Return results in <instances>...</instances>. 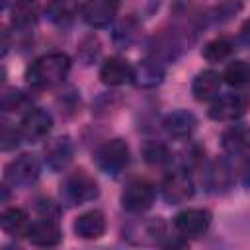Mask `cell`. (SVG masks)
<instances>
[{"label":"cell","instance_id":"cell-1","mask_svg":"<svg viewBox=\"0 0 250 250\" xmlns=\"http://www.w3.org/2000/svg\"><path fill=\"white\" fill-rule=\"evenodd\" d=\"M70 70V59L66 53H47L41 55L39 59H35L27 70H25V82L35 88V90H43V88H51L59 82H62L66 78Z\"/></svg>","mask_w":250,"mask_h":250},{"label":"cell","instance_id":"cell-2","mask_svg":"<svg viewBox=\"0 0 250 250\" xmlns=\"http://www.w3.org/2000/svg\"><path fill=\"white\" fill-rule=\"evenodd\" d=\"M62 197L70 203H86L98 197L100 189L98 184L94 180V176H90L84 168H78L74 172H70L62 184Z\"/></svg>","mask_w":250,"mask_h":250},{"label":"cell","instance_id":"cell-3","mask_svg":"<svg viewBox=\"0 0 250 250\" xmlns=\"http://www.w3.org/2000/svg\"><path fill=\"white\" fill-rule=\"evenodd\" d=\"M96 164L100 166V170H104L105 174H111V176H117L119 172H123L129 164L127 143L123 139L105 141L96 152Z\"/></svg>","mask_w":250,"mask_h":250},{"label":"cell","instance_id":"cell-4","mask_svg":"<svg viewBox=\"0 0 250 250\" xmlns=\"http://www.w3.org/2000/svg\"><path fill=\"white\" fill-rule=\"evenodd\" d=\"M39 178V162L33 154H20L4 168V180L12 186H29Z\"/></svg>","mask_w":250,"mask_h":250},{"label":"cell","instance_id":"cell-5","mask_svg":"<svg viewBox=\"0 0 250 250\" xmlns=\"http://www.w3.org/2000/svg\"><path fill=\"white\" fill-rule=\"evenodd\" d=\"M152 201H154V189L145 180H131L121 193V205L131 213L146 211L152 205Z\"/></svg>","mask_w":250,"mask_h":250},{"label":"cell","instance_id":"cell-6","mask_svg":"<svg viewBox=\"0 0 250 250\" xmlns=\"http://www.w3.org/2000/svg\"><path fill=\"white\" fill-rule=\"evenodd\" d=\"M51 127H53L51 113L41 109V107H31L20 123V135H21V139H25L29 143H35V141L45 139L49 135Z\"/></svg>","mask_w":250,"mask_h":250},{"label":"cell","instance_id":"cell-7","mask_svg":"<svg viewBox=\"0 0 250 250\" xmlns=\"http://www.w3.org/2000/svg\"><path fill=\"white\" fill-rule=\"evenodd\" d=\"M195 188H193V180L188 172L184 170H176V172H170L164 182H162V195L168 203L172 205H178V203H184L188 199H191Z\"/></svg>","mask_w":250,"mask_h":250},{"label":"cell","instance_id":"cell-8","mask_svg":"<svg viewBox=\"0 0 250 250\" xmlns=\"http://www.w3.org/2000/svg\"><path fill=\"white\" fill-rule=\"evenodd\" d=\"M248 109V100L242 94H227L217 96L209 107V117L215 121H234L244 115Z\"/></svg>","mask_w":250,"mask_h":250},{"label":"cell","instance_id":"cell-9","mask_svg":"<svg viewBox=\"0 0 250 250\" xmlns=\"http://www.w3.org/2000/svg\"><path fill=\"white\" fill-rule=\"evenodd\" d=\"M211 225V213L207 209H186L176 215L174 227L182 236H199Z\"/></svg>","mask_w":250,"mask_h":250},{"label":"cell","instance_id":"cell-10","mask_svg":"<svg viewBox=\"0 0 250 250\" xmlns=\"http://www.w3.org/2000/svg\"><path fill=\"white\" fill-rule=\"evenodd\" d=\"M119 0H86L82 6V18L92 27H105L117 14Z\"/></svg>","mask_w":250,"mask_h":250},{"label":"cell","instance_id":"cell-11","mask_svg":"<svg viewBox=\"0 0 250 250\" xmlns=\"http://www.w3.org/2000/svg\"><path fill=\"white\" fill-rule=\"evenodd\" d=\"M100 80L105 86H121V84L135 80V68L127 61H123L119 57H111L102 64Z\"/></svg>","mask_w":250,"mask_h":250},{"label":"cell","instance_id":"cell-12","mask_svg":"<svg viewBox=\"0 0 250 250\" xmlns=\"http://www.w3.org/2000/svg\"><path fill=\"white\" fill-rule=\"evenodd\" d=\"M25 236H27V240H29L33 246H41V248L57 246V244L61 242V238H62L61 229H59L57 223L51 221L49 217L31 223L29 229H27V232H25Z\"/></svg>","mask_w":250,"mask_h":250},{"label":"cell","instance_id":"cell-13","mask_svg":"<svg viewBox=\"0 0 250 250\" xmlns=\"http://www.w3.org/2000/svg\"><path fill=\"white\" fill-rule=\"evenodd\" d=\"M72 152H74V148H72V141L68 137L51 139L45 146V162L51 170L61 172L70 164Z\"/></svg>","mask_w":250,"mask_h":250},{"label":"cell","instance_id":"cell-14","mask_svg":"<svg viewBox=\"0 0 250 250\" xmlns=\"http://www.w3.org/2000/svg\"><path fill=\"white\" fill-rule=\"evenodd\" d=\"M76 236L84 238V240H96L105 232V217L102 211H86L80 217H76L74 225H72Z\"/></svg>","mask_w":250,"mask_h":250},{"label":"cell","instance_id":"cell-15","mask_svg":"<svg viewBox=\"0 0 250 250\" xmlns=\"http://www.w3.org/2000/svg\"><path fill=\"white\" fill-rule=\"evenodd\" d=\"M221 82H223V76L215 70H203L199 72L195 78H193V84H191V94L197 102H209V100H215L219 96V90H221Z\"/></svg>","mask_w":250,"mask_h":250},{"label":"cell","instance_id":"cell-16","mask_svg":"<svg viewBox=\"0 0 250 250\" xmlns=\"http://www.w3.org/2000/svg\"><path fill=\"white\" fill-rule=\"evenodd\" d=\"M221 145L229 154H242L250 148V129L242 123L230 125L223 137H221Z\"/></svg>","mask_w":250,"mask_h":250},{"label":"cell","instance_id":"cell-17","mask_svg":"<svg viewBox=\"0 0 250 250\" xmlns=\"http://www.w3.org/2000/svg\"><path fill=\"white\" fill-rule=\"evenodd\" d=\"M195 117L193 113L186 111V109H178V111H172L164 117L162 125L164 129L168 131V135L176 137V139H184L188 135H191V131L195 129Z\"/></svg>","mask_w":250,"mask_h":250},{"label":"cell","instance_id":"cell-18","mask_svg":"<svg viewBox=\"0 0 250 250\" xmlns=\"http://www.w3.org/2000/svg\"><path fill=\"white\" fill-rule=\"evenodd\" d=\"M47 18L57 25L70 23L78 14V0H49Z\"/></svg>","mask_w":250,"mask_h":250},{"label":"cell","instance_id":"cell-19","mask_svg":"<svg viewBox=\"0 0 250 250\" xmlns=\"http://www.w3.org/2000/svg\"><path fill=\"white\" fill-rule=\"evenodd\" d=\"M0 225H2V230L8 232L10 236H21L29 229L27 215L20 207H8V209H4V213L0 217Z\"/></svg>","mask_w":250,"mask_h":250},{"label":"cell","instance_id":"cell-20","mask_svg":"<svg viewBox=\"0 0 250 250\" xmlns=\"http://www.w3.org/2000/svg\"><path fill=\"white\" fill-rule=\"evenodd\" d=\"M39 16V0H16L12 4V23L18 27L31 25Z\"/></svg>","mask_w":250,"mask_h":250},{"label":"cell","instance_id":"cell-21","mask_svg":"<svg viewBox=\"0 0 250 250\" xmlns=\"http://www.w3.org/2000/svg\"><path fill=\"white\" fill-rule=\"evenodd\" d=\"M232 51H234V45L229 37H215L203 47L201 55L209 62H221V61L229 59L232 55Z\"/></svg>","mask_w":250,"mask_h":250},{"label":"cell","instance_id":"cell-22","mask_svg":"<svg viewBox=\"0 0 250 250\" xmlns=\"http://www.w3.org/2000/svg\"><path fill=\"white\" fill-rule=\"evenodd\" d=\"M221 76L229 86H234V88L246 86L250 82V64L244 61H232L227 64Z\"/></svg>","mask_w":250,"mask_h":250},{"label":"cell","instance_id":"cell-23","mask_svg":"<svg viewBox=\"0 0 250 250\" xmlns=\"http://www.w3.org/2000/svg\"><path fill=\"white\" fill-rule=\"evenodd\" d=\"M207 182H209V188L215 189V191H223V189H227L229 184H230V172H229V166H227L223 160L213 162V166H211L209 172H207Z\"/></svg>","mask_w":250,"mask_h":250},{"label":"cell","instance_id":"cell-24","mask_svg":"<svg viewBox=\"0 0 250 250\" xmlns=\"http://www.w3.org/2000/svg\"><path fill=\"white\" fill-rule=\"evenodd\" d=\"M143 158H145L150 166H162V164H166V162L172 158V154H170V150H168V146H166L164 143L152 141V143H146V145H145V148H143Z\"/></svg>","mask_w":250,"mask_h":250},{"label":"cell","instance_id":"cell-25","mask_svg":"<svg viewBox=\"0 0 250 250\" xmlns=\"http://www.w3.org/2000/svg\"><path fill=\"white\" fill-rule=\"evenodd\" d=\"M135 80L139 86H156L162 80V68L156 62H143L139 70H135Z\"/></svg>","mask_w":250,"mask_h":250},{"label":"cell","instance_id":"cell-26","mask_svg":"<svg viewBox=\"0 0 250 250\" xmlns=\"http://www.w3.org/2000/svg\"><path fill=\"white\" fill-rule=\"evenodd\" d=\"M78 55H80V59L86 64H90L100 55V41H98V37H94V35L84 37L80 41V45H78Z\"/></svg>","mask_w":250,"mask_h":250},{"label":"cell","instance_id":"cell-27","mask_svg":"<svg viewBox=\"0 0 250 250\" xmlns=\"http://www.w3.org/2000/svg\"><path fill=\"white\" fill-rule=\"evenodd\" d=\"M25 105V96L20 90H4L2 94V109L4 111H20Z\"/></svg>","mask_w":250,"mask_h":250},{"label":"cell","instance_id":"cell-28","mask_svg":"<svg viewBox=\"0 0 250 250\" xmlns=\"http://www.w3.org/2000/svg\"><path fill=\"white\" fill-rule=\"evenodd\" d=\"M20 137H21L20 129L16 131V127H10V123H4V127H2V148L8 150V148L16 146Z\"/></svg>","mask_w":250,"mask_h":250},{"label":"cell","instance_id":"cell-29","mask_svg":"<svg viewBox=\"0 0 250 250\" xmlns=\"http://www.w3.org/2000/svg\"><path fill=\"white\" fill-rule=\"evenodd\" d=\"M240 39H242V43L250 45V20H246L242 23V27H240Z\"/></svg>","mask_w":250,"mask_h":250},{"label":"cell","instance_id":"cell-30","mask_svg":"<svg viewBox=\"0 0 250 250\" xmlns=\"http://www.w3.org/2000/svg\"><path fill=\"white\" fill-rule=\"evenodd\" d=\"M242 184L246 186V188H250V158L244 162V166H242Z\"/></svg>","mask_w":250,"mask_h":250}]
</instances>
